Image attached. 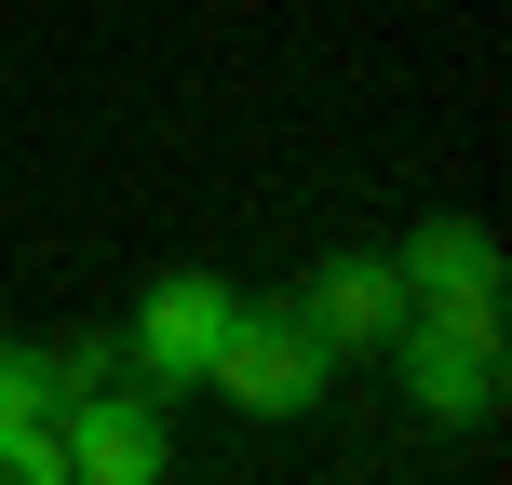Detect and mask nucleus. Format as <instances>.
<instances>
[{
    "label": "nucleus",
    "instance_id": "nucleus-1",
    "mask_svg": "<svg viewBox=\"0 0 512 485\" xmlns=\"http://www.w3.org/2000/svg\"><path fill=\"white\" fill-rule=\"evenodd\" d=\"M203 378L230 391L243 418H310V405H324V378H337V351H324V337L297 324V297H243Z\"/></svg>",
    "mask_w": 512,
    "mask_h": 485
},
{
    "label": "nucleus",
    "instance_id": "nucleus-6",
    "mask_svg": "<svg viewBox=\"0 0 512 485\" xmlns=\"http://www.w3.org/2000/svg\"><path fill=\"white\" fill-rule=\"evenodd\" d=\"M405 310H418V297H405V270H391V256H324V270L297 283V324L324 337L337 364H378L391 337H405Z\"/></svg>",
    "mask_w": 512,
    "mask_h": 485
},
{
    "label": "nucleus",
    "instance_id": "nucleus-3",
    "mask_svg": "<svg viewBox=\"0 0 512 485\" xmlns=\"http://www.w3.org/2000/svg\"><path fill=\"white\" fill-rule=\"evenodd\" d=\"M230 310H243V283H216V270H162L149 297H135V324H122L135 391H203V364H216V337H230Z\"/></svg>",
    "mask_w": 512,
    "mask_h": 485
},
{
    "label": "nucleus",
    "instance_id": "nucleus-7",
    "mask_svg": "<svg viewBox=\"0 0 512 485\" xmlns=\"http://www.w3.org/2000/svg\"><path fill=\"white\" fill-rule=\"evenodd\" d=\"M68 405H81L68 351H0V432H54Z\"/></svg>",
    "mask_w": 512,
    "mask_h": 485
},
{
    "label": "nucleus",
    "instance_id": "nucleus-5",
    "mask_svg": "<svg viewBox=\"0 0 512 485\" xmlns=\"http://www.w3.org/2000/svg\"><path fill=\"white\" fill-rule=\"evenodd\" d=\"M391 270H405V297L432 324H499V230L486 216H418L391 243Z\"/></svg>",
    "mask_w": 512,
    "mask_h": 485
},
{
    "label": "nucleus",
    "instance_id": "nucleus-8",
    "mask_svg": "<svg viewBox=\"0 0 512 485\" xmlns=\"http://www.w3.org/2000/svg\"><path fill=\"white\" fill-rule=\"evenodd\" d=\"M0 485H68V459H54V432H0Z\"/></svg>",
    "mask_w": 512,
    "mask_h": 485
},
{
    "label": "nucleus",
    "instance_id": "nucleus-4",
    "mask_svg": "<svg viewBox=\"0 0 512 485\" xmlns=\"http://www.w3.org/2000/svg\"><path fill=\"white\" fill-rule=\"evenodd\" d=\"M54 459H68V485H162L176 472V418H162V391L95 378L68 418H54Z\"/></svg>",
    "mask_w": 512,
    "mask_h": 485
},
{
    "label": "nucleus",
    "instance_id": "nucleus-2",
    "mask_svg": "<svg viewBox=\"0 0 512 485\" xmlns=\"http://www.w3.org/2000/svg\"><path fill=\"white\" fill-rule=\"evenodd\" d=\"M391 378H405V405L432 418V432H486L512 364H499V324H432V310H405V337H391Z\"/></svg>",
    "mask_w": 512,
    "mask_h": 485
}]
</instances>
